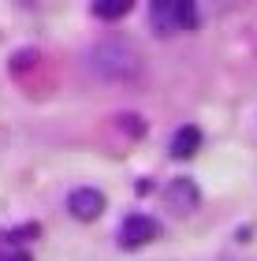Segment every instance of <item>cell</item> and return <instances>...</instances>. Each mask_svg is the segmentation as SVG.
Here are the masks:
<instances>
[{"mask_svg": "<svg viewBox=\"0 0 257 261\" xmlns=\"http://www.w3.org/2000/svg\"><path fill=\"white\" fill-rule=\"evenodd\" d=\"M90 71L108 82H131L142 75V53L123 38H104L90 49Z\"/></svg>", "mask_w": 257, "mask_h": 261, "instance_id": "1", "label": "cell"}, {"mask_svg": "<svg viewBox=\"0 0 257 261\" xmlns=\"http://www.w3.org/2000/svg\"><path fill=\"white\" fill-rule=\"evenodd\" d=\"M149 22L160 38H172V34L197 27V8L190 0H157V4H149Z\"/></svg>", "mask_w": 257, "mask_h": 261, "instance_id": "2", "label": "cell"}, {"mask_svg": "<svg viewBox=\"0 0 257 261\" xmlns=\"http://www.w3.org/2000/svg\"><path fill=\"white\" fill-rule=\"evenodd\" d=\"M157 220L146 217V213H131L123 224H120V246H127V250H138V246L153 243L157 239Z\"/></svg>", "mask_w": 257, "mask_h": 261, "instance_id": "3", "label": "cell"}, {"mask_svg": "<svg viewBox=\"0 0 257 261\" xmlns=\"http://www.w3.org/2000/svg\"><path fill=\"white\" fill-rule=\"evenodd\" d=\"M67 209H71L75 220H97L104 213V194L93 191V187H78V191H71V198H67Z\"/></svg>", "mask_w": 257, "mask_h": 261, "instance_id": "4", "label": "cell"}, {"mask_svg": "<svg viewBox=\"0 0 257 261\" xmlns=\"http://www.w3.org/2000/svg\"><path fill=\"white\" fill-rule=\"evenodd\" d=\"M164 201H168L175 213H194L197 201H202V194H197L194 179H172L168 191H164Z\"/></svg>", "mask_w": 257, "mask_h": 261, "instance_id": "5", "label": "cell"}, {"mask_svg": "<svg viewBox=\"0 0 257 261\" xmlns=\"http://www.w3.org/2000/svg\"><path fill=\"white\" fill-rule=\"evenodd\" d=\"M172 157H194L197 149H202V130H197L194 123H186V127H179L172 135Z\"/></svg>", "mask_w": 257, "mask_h": 261, "instance_id": "6", "label": "cell"}, {"mask_svg": "<svg viewBox=\"0 0 257 261\" xmlns=\"http://www.w3.org/2000/svg\"><path fill=\"white\" fill-rule=\"evenodd\" d=\"M131 11V0H108V4H93V15L97 19H123Z\"/></svg>", "mask_w": 257, "mask_h": 261, "instance_id": "7", "label": "cell"}, {"mask_svg": "<svg viewBox=\"0 0 257 261\" xmlns=\"http://www.w3.org/2000/svg\"><path fill=\"white\" fill-rule=\"evenodd\" d=\"M0 261H30L26 254H8V257H0Z\"/></svg>", "mask_w": 257, "mask_h": 261, "instance_id": "8", "label": "cell"}]
</instances>
